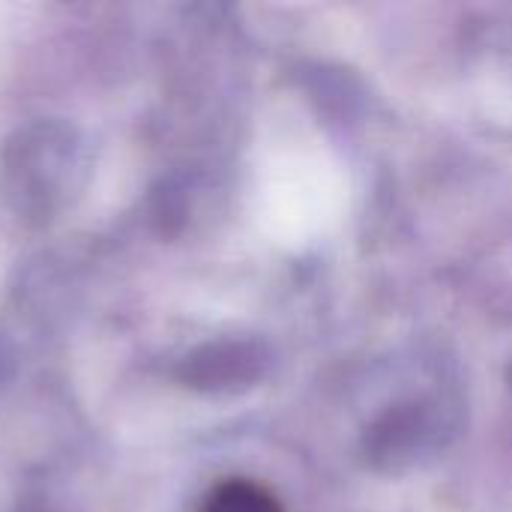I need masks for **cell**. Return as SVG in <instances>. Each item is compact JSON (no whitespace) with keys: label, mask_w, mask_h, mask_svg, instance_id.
Returning a JSON list of instances; mask_svg holds the SVG:
<instances>
[{"label":"cell","mask_w":512,"mask_h":512,"mask_svg":"<svg viewBox=\"0 0 512 512\" xmlns=\"http://www.w3.org/2000/svg\"><path fill=\"white\" fill-rule=\"evenodd\" d=\"M201 512H282L276 495L252 480H225L201 504Z\"/></svg>","instance_id":"6da1fadb"}]
</instances>
